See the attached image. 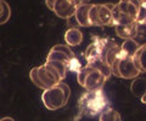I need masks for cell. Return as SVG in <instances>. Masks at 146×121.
<instances>
[{"instance_id":"1","label":"cell","mask_w":146,"mask_h":121,"mask_svg":"<svg viewBox=\"0 0 146 121\" xmlns=\"http://www.w3.org/2000/svg\"><path fill=\"white\" fill-rule=\"evenodd\" d=\"M108 99L105 96L101 90H94V91H86L80 96L78 101V115L76 120L82 116H95L101 114L107 108Z\"/></svg>"},{"instance_id":"2","label":"cell","mask_w":146,"mask_h":121,"mask_svg":"<svg viewBox=\"0 0 146 121\" xmlns=\"http://www.w3.org/2000/svg\"><path fill=\"white\" fill-rule=\"evenodd\" d=\"M29 78L36 87L42 90L50 88L63 81L58 71L48 62L39 67L32 68L29 71Z\"/></svg>"},{"instance_id":"3","label":"cell","mask_w":146,"mask_h":121,"mask_svg":"<svg viewBox=\"0 0 146 121\" xmlns=\"http://www.w3.org/2000/svg\"><path fill=\"white\" fill-rule=\"evenodd\" d=\"M71 96V88L67 84L61 81L58 85L46 88L43 91L42 101L45 108L49 110H57L63 108Z\"/></svg>"},{"instance_id":"4","label":"cell","mask_w":146,"mask_h":121,"mask_svg":"<svg viewBox=\"0 0 146 121\" xmlns=\"http://www.w3.org/2000/svg\"><path fill=\"white\" fill-rule=\"evenodd\" d=\"M77 80L86 91H94V90H101L107 79L90 64H86L82 67L77 73Z\"/></svg>"},{"instance_id":"5","label":"cell","mask_w":146,"mask_h":121,"mask_svg":"<svg viewBox=\"0 0 146 121\" xmlns=\"http://www.w3.org/2000/svg\"><path fill=\"white\" fill-rule=\"evenodd\" d=\"M113 7L115 4H91L89 11V21L91 27L115 26L113 23Z\"/></svg>"},{"instance_id":"6","label":"cell","mask_w":146,"mask_h":121,"mask_svg":"<svg viewBox=\"0 0 146 121\" xmlns=\"http://www.w3.org/2000/svg\"><path fill=\"white\" fill-rule=\"evenodd\" d=\"M111 73L117 78L128 79V80L136 79L141 74L135 64L133 57H125L122 55L111 65Z\"/></svg>"},{"instance_id":"7","label":"cell","mask_w":146,"mask_h":121,"mask_svg":"<svg viewBox=\"0 0 146 121\" xmlns=\"http://www.w3.org/2000/svg\"><path fill=\"white\" fill-rule=\"evenodd\" d=\"M121 56V45L111 38H101V60L111 67Z\"/></svg>"},{"instance_id":"8","label":"cell","mask_w":146,"mask_h":121,"mask_svg":"<svg viewBox=\"0 0 146 121\" xmlns=\"http://www.w3.org/2000/svg\"><path fill=\"white\" fill-rule=\"evenodd\" d=\"M77 4L73 0H56L52 6L54 13L57 17L63 20H68L72 16H74V13L77 11Z\"/></svg>"},{"instance_id":"9","label":"cell","mask_w":146,"mask_h":121,"mask_svg":"<svg viewBox=\"0 0 146 121\" xmlns=\"http://www.w3.org/2000/svg\"><path fill=\"white\" fill-rule=\"evenodd\" d=\"M141 0H119V3L116 4L117 10L124 13V15L131 17L136 22V16H138L139 6L141 5Z\"/></svg>"},{"instance_id":"10","label":"cell","mask_w":146,"mask_h":121,"mask_svg":"<svg viewBox=\"0 0 146 121\" xmlns=\"http://www.w3.org/2000/svg\"><path fill=\"white\" fill-rule=\"evenodd\" d=\"M84 58L86 64H90L93 62L101 60V37H94L91 43L84 52Z\"/></svg>"},{"instance_id":"11","label":"cell","mask_w":146,"mask_h":121,"mask_svg":"<svg viewBox=\"0 0 146 121\" xmlns=\"http://www.w3.org/2000/svg\"><path fill=\"white\" fill-rule=\"evenodd\" d=\"M91 7V3L80 4L77 6V11L74 13V18L79 27H91L89 21V11Z\"/></svg>"},{"instance_id":"12","label":"cell","mask_w":146,"mask_h":121,"mask_svg":"<svg viewBox=\"0 0 146 121\" xmlns=\"http://www.w3.org/2000/svg\"><path fill=\"white\" fill-rule=\"evenodd\" d=\"M83 32H80V29L77 27H70L65 33V41L68 46H78L83 43Z\"/></svg>"},{"instance_id":"13","label":"cell","mask_w":146,"mask_h":121,"mask_svg":"<svg viewBox=\"0 0 146 121\" xmlns=\"http://www.w3.org/2000/svg\"><path fill=\"white\" fill-rule=\"evenodd\" d=\"M115 30L116 34L122 39H133L135 32H136V22L135 23H130V24H119V26H115Z\"/></svg>"},{"instance_id":"14","label":"cell","mask_w":146,"mask_h":121,"mask_svg":"<svg viewBox=\"0 0 146 121\" xmlns=\"http://www.w3.org/2000/svg\"><path fill=\"white\" fill-rule=\"evenodd\" d=\"M139 48H140V46L133 39H127L121 45V55L125 56V57H134Z\"/></svg>"},{"instance_id":"15","label":"cell","mask_w":146,"mask_h":121,"mask_svg":"<svg viewBox=\"0 0 146 121\" xmlns=\"http://www.w3.org/2000/svg\"><path fill=\"white\" fill-rule=\"evenodd\" d=\"M133 60L138 69L140 70V73H146V46L139 48L135 56L133 57Z\"/></svg>"},{"instance_id":"16","label":"cell","mask_w":146,"mask_h":121,"mask_svg":"<svg viewBox=\"0 0 146 121\" xmlns=\"http://www.w3.org/2000/svg\"><path fill=\"white\" fill-rule=\"evenodd\" d=\"M133 40L140 47L146 46V23H136V32Z\"/></svg>"},{"instance_id":"17","label":"cell","mask_w":146,"mask_h":121,"mask_svg":"<svg viewBox=\"0 0 146 121\" xmlns=\"http://www.w3.org/2000/svg\"><path fill=\"white\" fill-rule=\"evenodd\" d=\"M131 92L134 93L136 97L141 98L146 93V79H138L131 82Z\"/></svg>"},{"instance_id":"18","label":"cell","mask_w":146,"mask_h":121,"mask_svg":"<svg viewBox=\"0 0 146 121\" xmlns=\"http://www.w3.org/2000/svg\"><path fill=\"white\" fill-rule=\"evenodd\" d=\"M100 121H122V118H121V114L116 109L107 107L100 114Z\"/></svg>"},{"instance_id":"19","label":"cell","mask_w":146,"mask_h":121,"mask_svg":"<svg viewBox=\"0 0 146 121\" xmlns=\"http://www.w3.org/2000/svg\"><path fill=\"white\" fill-rule=\"evenodd\" d=\"M90 65L93 67V68H95L96 70H99L106 79H110V77L112 75V73H111V67H110L106 63V62H104L102 60L95 61V62H93V63H90Z\"/></svg>"},{"instance_id":"20","label":"cell","mask_w":146,"mask_h":121,"mask_svg":"<svg viewBox=\"0 0 146 121\" xmlns=\"http://www.w3.org/2000/svg\"><path fill=\"white\" fill-rule=\"evenodd\" d=\"M11 17V9L10 5L5 0H0V26L5 24Z\"/></svg>"},{"instance_id":"21","label":"cell","mask_w":146,"mask_h":121,"mask_svg":"<svg viewBox=\"0 0 146 121\" xmlns=\"http://www.w3.org/2000/svg\"><path fill=\"white\" fill-rule=\"evenodd\" d=\"M46 61H58V62H63V63H66L67 65L70 64V61H71V58L66 56L65 53H62L60 51H56V50H50L49 52V55L46 57Z\"/></svg>"},{"instance_id":"22","label":"cell","mask_w":146,"mask_h":121,"mask_svg":"<svg viewBox=\"0 0 146 121\" xmlns=\"http://www.w3.org/2000/svg\"><path fill=\"white\" fill-rule=\"evenodd\" d=\"M52 50H56V51H60V52H62V53H65L66 56H68L72 60L73 57H76L74 56V52H73L71 48H70V46H67V45H62V44H57V45H55L54 47H51Z\"/></svg>"},{"instance_id":"23","label":"cell","mask_w":146,"mask_h":121,"mask_svg":"<svg viewBox=\"0 0 146 121\" xmlns=\"http://www.w3.org/2000/svg\"><path fill=\"white\" fill-rule=\"evenodd\" d=\"M136 23H146V3H141L136 16Z\"/></svg>"},{"instance_id":"24","label":"cell","mask_w":146,"mask_h":121,"mask_svg":"<svg viewBox=\"0 0 146 121\" xmlns=\"http://www.w3.org/2000/svg\"><path fill=\"white\" fill-rule=\"evenodd\" d=\"M82 67H83V65H82L80 62L77 60L76 57H73L72 60L70 61V64H68V70H70V71H74V73L77 74Z\"/></svg>"},{"instance_id":"25","label":"cell","mask_w":146,"mask_h":121,"mask_svg":"<svg viewBox=\"0 0 146 121\" xmlns=\"http://www.w3.org/2000/svg\"><path fill=\"white\" fill-rule=\"evenodd\" d=\"M56 0H45V3H46V6L50 9V10H52V6H54V4Z\"/></svg>"},{"instance_id":"26","label":"cell","mask_w":146,"mask_h":121,"mask_svg":"<svg viewBox=\"0 0 146 121\" xmlns=\"http://www.w3.org/2000/svg\"><path fill=\"white\" fill-rule=\"evenodd\" d=\"M77 5H80V4H88V3H90V0H73Z\"/></svg>"},{"instance_id":"27","label":"cell","mask_w":146,"mask_h":121,"mask_svg":"<svg viewBox=\"0 0 146 121\" xmlns=\"http://www.w3.org/2000/svg\"><path fill=\"white\" fill-rule=\"evenodd\" d=\"M0 121H15L12 118H10V116H5V118H3V119H0Z\"/></svg>"},{"instance_id":"28","label":"cell","mask_w":146,"mask_h":121,"mask_svg":"<svg viewBox=\"0 0 146 121\" xmlns=\"http://www.w3.org/2000/svg\"><path fill=\"white\" fill-rule=\"evenodd\" d=\"M140 99H141V102H143V103H145V104H146V93H145V95H144L143 97L140 98Z\"/></svg>"},{"instance_id":"29","label":"cell","mask_w":146,"mask_h":121,"mask_svg":"<svg viewBox=\"0 0 146 121\" xmlns=\"http://www.w3.org/2000/svg\"><path fill=\"white\" fill-rule=\"evenodd\" d=\"M141 1H144V3H146V0H141Z\"/></svg>"}]
</instances>
